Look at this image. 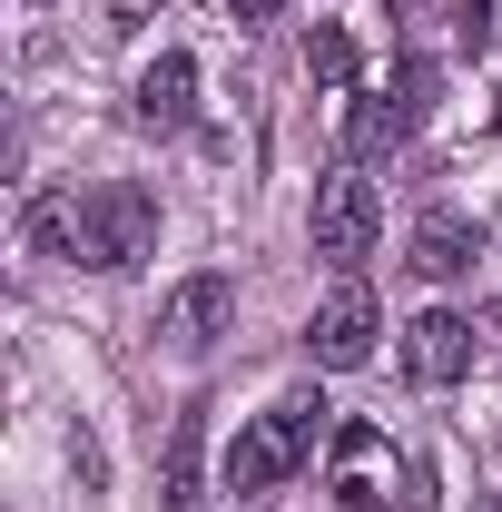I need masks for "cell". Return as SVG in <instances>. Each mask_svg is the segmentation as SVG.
I'll return each mask as SVG.
<instances>
[{
    "instance_id": "obj_8",
    "label": "cell",
    "mask_w": 502,
    "mask_h": 512,
    "mask_svg": "<svg viewBox=\"0 0 502 512\" xmlns=\"http://www.w3.org/2000/svg\"><path fill=\"white\" fill-rule=\"evenodd\" d=\"M473 256H483V227H473V217H453V207H434V217L414 227V276H434V286L473 276Z\"/></svg>"
},
{
    "instance_id": "obj_10",
    "label": "cell",
    "mask_w": 502,
    "mask_h": 512,
    "mask_svg": "<svg viewBox=\"0 0 502 512\" xmlns=\"http://www.w3.org/2000/svg\"><path fill=\"white\" fill-rule=\"evenodd\" d=\"M335 483H345V512H384V434L375 424L335 434Z\"/></svg>"
},
{
    "instance_id": "obj_6",
    "label": "cell",
    "mask_w": 502,
    "mask_h": 512,
    "mask_svg": "<svg viewBox=\"0 0 502 512\" xmlns=\"http://www.w3.org/2000/svg\"><path fill=\"white\" fill-rule=\"evenodd\" d=\"M404 375L424 384V394H443V384L473 375V325L453 316V306H434V316L404 325Z\"/></svg>"
},
{
    "instance_id": "obj_4",
    "label": "cell",
    "mask_w": 502,
    "mask_h": 512,
    "mask_svg": "<svg viewBox=\"0 0 502 512\" xmlns=\"http://www.w3.org/2000/svg\"><path fill=\"white\" fill-rule=\"evenodd\" d=\"M375 335H384L375 286H365V276H335V296H325V306H315V325H306V355L325 365V375H355V365L375 355Z\"/></svg>"
},
{
    "instance_id": "obj_1",
    "label": "cell",
    "mask_w": 502,
    "mask_h": 512,
    "mask_svg": "<svg viewBox=\"0 0 502 512\" xmlns=\"http://www.w3.org/2000/svg\"><path fill=\"white\" fill-rule=\"evenodd\" d=\"M315 444H325V394L296 384V394H276L247 434H237V453H227V493H266V483H286Z\"/></svg>"
},
{
    "instance_id": "obj_13",
    "label": "cell",
    "mask_w": 502,
    "mask_h": 512,
    "mask_svg": "<svg viewBox=\"0 0 502 512\" xmlns=\"http://www.w3.org/2000/svg\"><path fill=\"white\" fill-rule=\"evenodd\" d=\"M237 10V30H266V20H286V0H227Z\"/></svg>"
},
{
    "instance_id": "obj_11",
    "label": "cell",
    "mask_w": 502,
    "mask_h": 512,
    "mask_svg": "<svg viewBox=\"0 0 502 512\" xmlns=\"http://www.w3.org/2000/svg\"><path fill=\"white\" fill-rule=\"evenodd\" d=\"M414 119H424V109H414L404 89H384V99H355V119H345V148H355V158H384V148H404V138H414Z\"/></svg>"
},
{
    "instance_id": "obj_9",
    "label": "cell",
    "mask_w": 502,
    "mask_h": 512,
    "mask_svg": "<svg viewBox=\"0 0 502 512\" xmlns=\"http://www.w3.org/2000/svg\"><path fill=\"white\" fill-rule=\"evenodd\" d=\"M188 109H197V60L188 50H158V60L138 69V119L148 128H188Z\"/></svg>"
},
{
    "instance_id": "obj_14",
    "label": "cell",
    "mask_w": 502,
    "mask_h": 512,
    "mask_svg": "<svg viewBox=\"0 0 502 512\" xmlns=\"http://www.w3.org/2000/svg\"><path fill=\"white\" fill-rule=\"evenodd\" d=\"M483 512H502V503H483Z\"/></svg>"
},
{
    "instance_id": "obj_12",
    "label": "cell",
    "mask_w": 502,
    "mask_h": 512,
    "mask_svg": "<svg viewBox=\"0 0 502 512\" xmlns=\"http://www.w3.org/2000/svg\"><path fill=\"white\" fill-rule=\"evenodd\" d=\"M306 79H325V89H355V40H345L335 20H315V30H306Z\"/></svg>"
},
{
    "instance_id": "obj_7",
    "label": "cell",
    "mask_w": 502,
    "mask_h": 512,
    "mask_svg": "<svg viewBox=\"0 0 502 512\" xmlns=\"http://www.w3.org/2000/svg\"><path fill=\"white\" fill-rule=\"evenodd\" d=\"M207 414L217 404L197 394L188 414H178V434H168V493H158L168 512H207Z\"/></svg>"
},
{
    "instance_id": "obj_3",
    "label": "cell",
    "mask_w": 502,
    "mask_h": 512,
    "mask_svg": "<svg viewBox=\"0 0 502 512\" xmlns=\"http://www.w3.org/2000/svg\"><path fill=\"white\" fill-rule=\"evenodd\" d=\"M306 237H315V256H325L335 276H355V266L375 256V237H384L375 178H355V168H335V178L315 188V217H306Z\"/></svg>"
},
{
    "instance_id": "obj_2",
    "label": "cell",
    "mask_w": 502,
    "mask_h": 512,
    "mask_svg": "<svg viewBox=\"0 0 502 512\" xmlns=\"http://www.w3.org/2000/svg\"><path fill=\"white\" fill-rule=\"evenodd\" d=\"M148 247H158V197H148V188L109 178V188L79 197V237H69V256H79V266L119 276V266H138Z\"/></svg>"
},
{
    "instance_id": "obj_5",
    "label": "cell",
    "mask_w": 502,
    "mask_h": 512,
    "mask_svg": "<svg viewBox=\"0 0 502 512\" xmlns=\"http://www.w3.org/2000/svg\"><path fill=\"white\" fill-rule=\"evenodd\" d=\"M227 325H237V286H227V276H188V286L158 306V345H168V355H207Z\"/></svg>"
}]
</instances>
